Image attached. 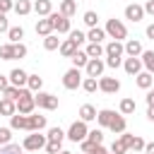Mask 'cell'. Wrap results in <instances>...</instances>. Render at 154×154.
Here are the masks:
<instances>
[{"label":"cell","instance_id":"6da1fadb","mask_svg":"<svg viewBox=\"0 0 154 154\" xmlns=\"http://www.w3.org/2000/svg\"><path fill=\"white\" fill-rule=\"evenodd\" d=\"M14 103H17V111H19L22 116H29V113L34 111V106H36V101H34V96H31L29 89H19V99H17Z\"/></svg>","mask_w":154,"mask_h":154},{"label":"cell","instance_id":"7a4b0ae2","mask_svg":"<svg viewBox=\"0 0 154 154\" xmlns=\"http://www.w3.org/2000/svg\"><path fill=\"white\" fill-rule=\"evenodd\" d=\"M106 34H111L113 41H120V38L128 36V29H125L123 22H118V19H108V24H106Z\"/></svg>","mask_w":154,"mask_h":154},{"label":"cell","instance_id":"3957f363","mask_svg":"<svg viewBox=\"0 0 154 154\" xmlns=\"http://www.w3.org/2000/svg\"><path fill=\"white\" fill-rule=\"evenodd\" d=\"M34 101H36V106H41V108H46V111H53V108H58V96H53V94H46V91H38V94L34 96Z\"/></svg>","mask_w":154,"mask_h":154},{"label":"cell","instance_id":"277c9868","mask_svg":"<svg viewBox=\"0 0 154 154\" xmlns=\"http://www.w3.org/2000/svg\"><path fill=\"white\" fill-rule=\"evenodd\" d=\"M87 123H82V120H77V123H72L70 125V132H67V137L72 140V142H84L87 140Z\"/></svg>","mask_w":154,"mask_h":154},{"label":"cell","instance_id":"5b68a950","mask_svg":"<svg viewBox=\"0 0 154 154\" xmlns=\"http://www.w3.org/2000/svg\"><path fill=\"white\" fill-rule=\"evenodd\" d=\"M22 147L29 149V152H36V149L46 147V135H41V132H31V135H26V140H24Z\"/></svg>","mask_w":154,"mask_h":154},{"label":"cell","instance_id":"8992f818","mask_svg":"<svg viewBox=\"0 0 154 154\" xmlns=\"http://www.w3.org/2000/svg\"><path fill=\"white\" fill-rule=\"evenodd\" d=\"M63 84H65V89H77V87H82V75H79V70H77V67L67 70V72L63 75Z\"/></svg>","mask_w":154,"mask_h":154},{"label":"cell","instance_id":"52a82bcc","mask_svg":"<svg viewBox=\"0 0 154 154\" xmlns=\"http://www.w3.org/2000/svg\"><path fill=\"white\" fill-rule=\"evenodd\" d=\"M48 17H51V22H53V29H55L58 34H67V31H70V19H67V17H63V14H55V12H51Z\"/></svg>","mask_w":154,"mask_h":154},{"label":"cell","instance_id":"ba28073f","mask_svg":"<svg viewBox=\"0 0 154 154\" xmlns=\"http://www.w3.org/2000/svg\"><path fill=\"white\" fill-rule=\"evenodd\" d=\"M120 140H123V142H125V147H128V149H132L135 154L144 149V140H142V137H135V135H125V132H120Z\"/></svg>","mask_w":154,"mask_h":154},{"label":"cell","instance_id":"9c48e42d","mask_svg":"<svg viewBox=\"0 0 154 154\" xmlns=\"http://www.w3.org/2000/svg\"><path fill=\"white\" fill-rule=\"evenodd\" d=\"M103 67H106V63H103V60H99V58H91V60L87 63V67H84V70H87V75H89V77H94V79H96V77H101Z\"/></svg>","mask_w":154,"mask_h":154},{"label":"cell","instance_id":"30bf717a","mask_svg":"<svg viewBox=\"0 0 154 154\" xmlns=\"http://www.w3.org/2000/svg\"><path fill=\"white\" fill-rule=\"evenodd\" d=\"M99 89L106 91V94H116V91L120 89V82H118L116 77H101V79H99Z\"/></svg>","mask_w":154,"mask_h":154},{"label":"cell","instance_id":"8fae6325","mask_svg":"<svg viewBox=\"0 0 154 154\" xmlns=\"http://www.w3.org/2000/svg\"><path fill=\"white\" fill-rule=\"evenodd\" d=\"M103 53H106L111 60H120V55L125 53V48H123V43H120V41H111V43L103 48Z\"/></svg>","mask_w":154,"mask_h":154},{"label":"cell","instance_id":"7c38bea8","mask_svg":"<svg viewBox=\"0 0 154 154\" xmlns=\"http://www.w3.org/2000/svg\"><path fill=\"white\" fill-rule=\"evenodd\" d=\"M46 128V116H26V130L29 132H38Z\"/></svg>","mask_w":154,"mask_h":154},{"label":"cell","instance_id":"4fadbf2b","mask_svg":"<svg viewBox=\"0 0 154 154\" xmlns=\"http://www.w3.org/2000/svg\"><path fill=\"white\" fill-rule=\"evenodd\" d=\"M26 79H29V75H26L24 70H19V67L10 72V82H12V87H19V89H22V87L26 84Z\"/></svg>","mask_w":154,"mask_h":154},{"label":"cell","instance_id":"5bb4252c","mask_svg":"<svg viewBox=\"0 0 154 154\" xmlns=\"http://www.w3.org/2000/svg\"><path fill=\"white\" fill-rule=\"evenodd\" d=\"M125 17H128L130 22H140V19L144 17V7H140V5H128V7H125Z\"/></svg>","mask_w":154,"mask_h":154},{"label":"cell","instance_id":"9a60e30c","mask_svg":"<svg viewBox=\"0 0 154 154\" xmlns=\"http://www.w3.org/2000/svg\"><path fill=\"white\" fill-rule=\"evenodd\" d=\"M123 67H125L128 75H135V77H137L140 70H142V60H140V58H128V60L123 63Z\"/></svg>","mask_w":154,"mask_h":154},{"label":"cell","instance_id":"2e32d148","mask_svg":"<svg viewBox=\"0 0 154 154\" xmlns=\"http://www.w3.org/2000/svg\"><path fill=\"white\" fill-rule=\"evenodd\" d=\"M51 31H53V22H51V17L36 22V34H41V36H51Z\"/></svg>","mask_w":154,"mask_h":154},{"label":"cell","instance_id":"e0dca14e","mask_svg":"<svg viewBox=\"0 0 154 154\" xmlns=\"http://www.w3.org/2000/svg\"><path fill=\"white\" fill-rule=\"evenodd\" d=\"M94 118H96V108H94L91 103H84V106L79 108V120L87 123V120H94Z\"/></svg>","mask_w":154,"mask_h":154},{"label":"cell","instance_id":"ac0fdd59","mask_svg":"<svg viewBox=\"0 0 154 154\" xmlns=\"http://www.w3.org/2000/svg\"><path fill=\"white\" fill-rule=\"evenodd\" d=\"M113 118H116V111H108V108H103V111L96 113V120H99V125H103V128H108Z\"/></svg>","mask_w":154,"mask_h":154},{"label":"cell","instance_id":"d6986e66","mask_svg":"<svg viewBox=\"0 0 154 154\" xmlns=\"http://www.w3.org/2000/svg\"><path fill=\"white\" fill-rule=\"evenodd\" d=\"M31 10H36V14H41V17H48L51 14V0H36L31 5Z\"/></svg>","mask_w":154,"mask_h":154},{"label":"cell","instance_id":"ffe728a7","mask_svg":"<svg viewBox=\"0 0 154 154\" xmlns=\"http://www.w3.org/2000/svg\"><path fill=\"white\" fill-rule=\"evenodd\" d=\"M82 152H84V154H111V152L103 149L101 144H91V142H87V140L82 142Z\"/></svg>","mask_w":154,"mask_h":154},{"label":"cell","instance_id":"44dd1931","mask_svg":"<svg viewBox=\"0 0 154 154\" xmlns=\"http://www.w3.org/2000/svg\"><path fill=\"white\" fill-rule=\"evenodd\" d=\"M60 53H63L65 58H72V55L77 53V43H75L72 38H67V41H63V43H60Z\"/></svg>","mask_w":154,"mask_h":154},{"label":"cell","instance_id":"7402d4cb","mask_svg":"<svg viewBox=\"0 0 154 154\" xmlns=\"http://www.w3.org/2000/svg\"><path fill=\"white\" fill-rule=\"evenodd\" d=\"M75 10H77V2H75V0H63V2H60V14H63V17L70 19V17L75 14Z\"/></svg>","mask_w":154,"mask_h":154},{"label":"cell","instance_id":"603a6c76","mask_svg":"<svg viewBox=\"0 0 154 154\" xmlns=\"http://www.w3.org/2000/svg\"><path fill=\"white\" fill-rule=\"evenodd\" d=\"M17 111V103L10 101V99H0V116H14Z\"/></svg>","mask_w":154,"mask_h":154},{"label":"cell","instance_id":"cb8c5ba5","mask_svg":"<svg viewBox=\"0 0 154 154\" xmlns=\"http://www.w3.org/2000/svg\"><path fill=\"white\" fill-rule=\"evenodd\" d=\"M123 48H125V53H128L130 58H137V55L142 53V46H140V41H135V38H132V41H128Z\"/></svg>","mask_w":154,"mask_h":154},{"label":"cell","instance_id":"d4e9b609","mask_svg":"<svg viewBox=\"0 0 154 154\" xmlns=\"http://www.w3.org/2000/svg\"><path fill=\"white\" fill-rule=\"evenodd\" d=\"M152 84H154V77H152L149 72H140V75H137V87H140V89H149Z\"/></svg>","mask_w":154,"mask_h":154},{"label":"cell","instance_id":"484cf974","mask_svg":"<svg viewBox=\"0 0 154 154\" xmlns=\"http://www.w3.org/2000/svg\"><path fill=\"white\" fill-rule=\"evenodd\" d=\"M140 60H142V65L147 67V72L152 75V72H154V51H144Z\"/></svg>","mask_w":154,"mask_h":154},{"label":"cell","instance_id":"4316f807","mask_svg":"<svg viewBox=\"0 0 154 154\" xmlns=\"http://www.w3.org/2000/svg\"><path fill=\"white\" fill-rule=\"evenodd\" d=\"M84 53H87V58L91 60V58H101V55H103V48H101V43H89Z\"/></svg>","mask_w":154,"mask_h":154},{"label":"cell","instance_id":"83f0119b","mask_svg":"<svg viewBox=\"0 0 154 154\" xmlns=\"http://www.w3.org/2000/svg\"><path fill=\"white\" fill-rule=\"evenodd\" d=\"M87 63H89V58H87V53L84 51H77L75 55H72V65L79 70V67H87Z\"/></svg>","mask_w":154,"mask_h":154},{"label":"cell","instance_id":"f1b7e54d","mask_svg":"<svg viewBox=\"0 0 154 154\" xmlns=\"http://www.w3.org/2000/svg\"><path fill=\"white\" fill-rule=\"evenodd\" d=\"M108 128H111L113 132H118V135H120V132H125V118L116 113V118L111 120V125H108Z\"/></svg>","mask_w":154,"mask_h":154},{"label":"cell","instance_id":"f546056e","mask_svg":"<svg viewBox=\"0 0 154 154\" xmlns=\"http://www.w3.org/2000/svg\"><path fill=\"white\" fill-rule=\"evenodd\" d=\"M87 38H89L91 43H101V38H106V31H103V29H99V26H94V29L87 34Z\"/></svg>","mask_w":154,"mask_h":154},{"label":"cell","instance_id":"4dcf8cb0","mask_svg":"<svg viewBox=\"0 0 154 154\" xmlns=\"http://www.w3.org/2000/svg\"><path fill=\"white\" fill-rule=\"evenodd\" d=\"M43 48H46V51H55V48H60V38H58L55 34L46 36V38H43Z\"/></svg>","mask_w":154,"mask_h":154},{"label":"cell","instance_id":"1f68e13d","mask_svg":"<svg viewBox=\"0 0 154 154\" xmlns=\"http://www.w3.org/2000/svg\"><path fill=\"white\" fill-rule=\"evenodd\" d=\"M14 12L17 14H29L31 12V2L29 0H17L14 2Z\"/></svg>","mask_w":154,"mask_h":154},{"label":"cell","instance_id":"d6a6232c","mask_svg":"<svg viewBox=\"0 0 154 154\" xmlns=\"http://www.w3.org/2000/svg\"><path fill=\"white\" fill-rule=\"evenodd\" d=\"M41 84H43V79H41L38 75H29V79H26V87H29L31 91H41Z\"/></svg>","mask_w":154,"mask_h":154},{"label":"cell","instance_id":"836d02e7","mask_svg":"<svg viewBox=\"0 0 154 154\" xmlns=\"http://www.w3.org/2000/svg\"><path fill=\"white\" fill-rule=\"evenodd\" d=\"M46 137H48V142H60V144H63V137H65V132H63L60 128H51Z\"/></svg>","mask_w":154,"mask_h":154},{"label":"cell","instance_id":"e575fe53","mask_svg":"<svg viewBox=\"0 0 154 154\" xmlns=\"http://www.w3.org/2000/svg\"><path fill=\"white\" fill-rule=\"evenodd\" d=\"M0 58H2V60H14V46H12V43L0 46Z\"/></svg>","mask_w":154,"mask_h":154},{"label":"cell","instance_id":"d590c367","mask_svg":"<svg viewBox=\"0 0 154 154\" xmlns=\"http://www.w3.org/2000/svg\"><path fill=\"white\" fill-rule=\"evenodd\" d=\"M7 36H10V41H12V43H19V38L24 36V29H22V26H10Z\"/></svg>","mask_w":154,"mask_h":154},{"label":"cell","instance_id":"8d00e7d4","mask_svg":"<svg viewBox=\"0 0 154 154\" xmlns=\"http://www.w3.org/2000/svg\"><path fill=\"white\" fill-rule=\"evenodd\" d=\"M87 142H91V144H101V142H103V132H101V130H91V132H87Z\"/></svg>","mask_w":154,"mask_h":154},{"label":"cell","instance_id":"74e56055","mask_svg":"<svg viewBox=\"0 0 154 154\" xmlns=\"http://www.w3.org/2000/svg\"><path fill=\"white\" fill-rule=\"evenodd\" d=\"M96 87H99V82H96L94 77H87V79L82 82V89H84V91H89V94H91V91H96Z\"/></svg>","mask_w":154,"mask_h":154},{"label":"cell","instance_id":"f35d334b","mask_svg":"<svg viewBox=\"0 0 154 154\" xmlns=\"http://www.w3.org/2000/svg\"><path fill=\"white\" fill-rule=\"evenodd\" d=\"M125 152H128V147H125L123 140H116V142L111 144V154H125Z\"/></svg>","mask_w":154,"mask_h":154},{"label":"cell","instance_id":"ab89813d","mask_svg":"<svg viewBox=\"0 0 154 154\" xmlns=\"http://www.w3.org/2000/svg\"><path fill=\"white\" fill-rule=\"evenodd\" d=\"M0 154H22V147L19 144H5V147H0Z\"/></svg>","mask_w":154,"mask_h":154},{"label":"cell","instance_id":"60d3db41","mask_svg":"<svg viewBox=\"0 0 154 154\" xmlns=\"http://www.w3.org/2000/svg\"><path fill=\"white\" fill-rule=\"evenodd\" d=\"M135 111V101L132 99H123L120 101V113H132Z\"/></svg>","mask_w":154,"mask_h":154},{"label":"cell","instance_id":"b9f144b4","mask_svg":"<svg viewBox=\"0 0 154 154\" xmlns=\"http://www.w3.org/2000/svg\"><path fill=\"white\" fill-rule=\"evenodd\" d=\"M96 22H99V17H96V12H84V24L87 26H96Z\"/></svg>","mask_w":154,"mask_h":154},{"label":"cell","instance_id":"7bdbcfd3","mask_svg":"<svg viewBox=\"0 0 154 154\" xmlns=\"http://www.w3.org/2000/svg\"><path fill=\"white\" fill-rule=\"evenodd\" d=\"M5 99L17 101V99H19V87H7V89H5Z\"/></svg>","mask_w":154,"mask_h":154},{"label":"cell","instance_id":"ee69618b","mask_svg":"<svg viewBox=\"0 0 154 154\" xmlns=\"http://www.w3.org/2000/svg\"><path fill=\"white\" fill-rule=\"evenodd\" d=\"M10 137H12L10 128H0V144H10Z\"/></svg>","mask_w":154,"mask_h":154},{"label":"cell","instance_id":"f6af8a7d","mask_svg":"<svg viewBox=\"0 0 154 154\" xmlns=\"http://www.w3.org/2000/svg\"><path fill=\"white\" fill-rule=\"evenodd\" d=\"M70 38H72V41H75V43H77V46H79V43H84V41H87V36H84V34H82V31H70Z\"/></svg>","mask_w":154,"mask_h":154},{"label":"cell","instance_id":"bcb514c9","mask_svg":"<svg viewBox=\"0 0 154 154\" xmlns=\"http://www.w3.org/2000/svg\"><path fill=\"white\" fill-rule=\"evenodd\" d=\"M14 46V58H24L26 55V46L24 43H12Z\"/></svg>","mask_w":154,"mask_h":154},{"label":"cell","instance_id":"7dc6e473","mask_svg":"<svg viewBox=\"0 0 154 154\" xmlns=\"http://www.w3.org/2000/svg\"><path fill=\"white\" fill-rule=\"evenodd\" d=\"M46 152L48 154H58L60 152V142H46Z\"/></svg>","mask_w":154,"mask_h":154},{"label":"cell","instance_id":"c3c4849f","mask_svg":"<svg viewBox=\"0 0 154 154\" xmlns=\"http://www.w3.org/2000/svg\"><path fill=\"white\" fill-rule=\"evenodd\" d=\"M10 10H14V2H12V0H0V12L5 14V12H10Z\"/></svg>","mask_w":154,"mask_h":154},{"label":"cell","instance_id":"681fc988","mask_svg":"<svg viewBox=\"0 0 154 154\" xmlns=\"http://www.w3.org/2000/svg\"><path fill=\"white\" fill-rule=\"evenodd\" d=\"M2 31H10V24H7L5 14H0V34H2Z\"/></svg>","mask_w":154,"mask_h":154},{"label":"cell","instance_id":"f907efd6","mask_svg":"<svg viewBox=\"0 0 154 154\" xmlns=\"http://www.w3.org/2000/svg\"><path fill=\"white\" fill-rule=\"evenodd\" d=\"M7 87H10V82H7V77H2V75H0V91H5Z\"/></svg>","mask_w":154,"mask_h":154},{"label":"cell","instance_id":"816d5d0a","mask_svg":"<svg viewBox=\"0 0 154 154\" xmlns=\"http://www.w3.org/2000/svg\"><path fill=\"white\" fill-rule=\"evenodd\" d=\"M144 12H149V14H154V0H149V2L144 5Z\"/></svg>","mask_w":154,"mask_h":154},{"label":"cell","instance_id":"f5cc1de1","mask_svg":"<svg viewBox=\"0 0 154 154\" xmlns=\"http://www.w3.org/2000/svg\"><path fill=\"white\" fill-rule=\"evenodd\" d=\"M147 103H149V108H154V91L147 94Z\"/></svg>","mask_w":154,"mask_h":154},{"label":"cell","instance_id":"db71d44e","mask_svg":"<svg viewBox=\"0 0 154 154\" xmlns=\"http://www.w3.org/2000/svg\"><path fill=\"white\" fill-rule=\"evenodd\" d=\"M144 154H154V142H149V144H144Z\"/></svg>","mask_w":154,"mask_h":154},{"label":"cell","instance_id":"11a10c76","mask_svg":"<svg viewBox=\"0 0 154 154\" xmlns=\"http://www.w3.org/2000/svg\"><path fill=\"white\" fill-rule=\"evenodd\" d=\"M147 36L154 41V24H149V26H147Z\"/></svg>","mask_w":154,"mask_h":154},{"label":"cell","instance_id":"9f6ffc18","mask_svg":"<svg viewBox=\"0 0 154 154\" xmlns=\"http://www.w3.org/2000/svg\"><path fill=\"white\" fill-rule=\"evenodd\" d=\"M147 118H149V120L154 123V108H149V111H147Z\"/></svg>","mask_w":154,"mask_h":154},{"label":"cell","instance_id":"6f0895ef","mask_svg":"<svg viewBox=\"0 0 154 154\" xmlns=\"http://www.w3.org/2000/svg\"><path fill=\"white\" fill-rule=\"evenodd\" d=\"M58 154H72V152H58Z\"/></svg>","mask_w":154,"mask_h":154},{"label":"cell","instance_id":"680465c9","mask_svg":"<svg viewBox=\"0 0 154 154\" xmlns=\"http://www.w3.org/2000/svg\"><path fill=\"white\" fill-rule=\"evenodd\" d=\"M75 2H79V0H75Z\"/></svg>","mask_w":154,"mask_h":154},{"label":"cell","instance_id":"91938a15","mask_svg":"<svg viewBox=\"0 0 154 154\" xmlns=\"http://www.w3.org/2000/svg\"><path fill=\"white\" fill-rule=\"evenodd\" d=\"M0 14H2V12H0Z\"/></svg>","mask_w":154,"mask_h":154},{"label":"cell","instance_id":"94428289","mask_svg":"<svg viewBox=\"0 0 154 154\" xmlns=\"http://www.w3.org/2000/svg\"><path fill=\"white\" fill-rule=\"evenodd\" d=\"M137 154H140V152H137Z\"/></svg>","mask_w":154,"mask_h":154},{"label":"cell","instance_id":"6125c7cd","mask_svg":"<svg viewBox=\"0 0 154 154\" xmlns=\"http://www.w3.org/2000/svg\"><path fill=\"white\" fill-rule=\"evenodd\" d=\"M152 91H154V89H152Z\"/></svg>","mask_w":154,"mask_h":154}]
</instances>
